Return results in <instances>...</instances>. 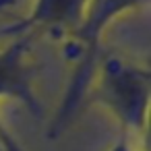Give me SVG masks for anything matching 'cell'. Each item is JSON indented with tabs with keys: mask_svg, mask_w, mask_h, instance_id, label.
<instances>
[{
	"mask_svg": "<svg viewBox=\"0 0 151 151\" xmlns=\"http://www.w3.org/2000/svg\"><path fill=\"white\" fill-rule=\"evenodd\" d=\"M143 4H147V0H91L83 23L70 37V48H75V50H70V58L77 60V68L64 89L58 112L50 124V137L60 134V130L68 124V120L81 106L83 97L87 95L97 60L101 56L99 48H101L104 31L120 15H124L128 11H137Z\"/></svg>",
	"mask_w": 151,
	"mask_h": 151,
	"instance_id": "obj_2",
	"label": "cell"
},
{
	"mask_svg": "<svg viewBox=\"0 0 151 151\" xmlns=\"http://www.w3.org/2000/svg\"><path fill=\"white\" fill-rule=\"evenodd\" d=\"M110 151H141V149H139V143L132 141L128 134L118 132V137H116L114 145L110 147Z\"/></svg>",
	"mask_w": 151,
	"mask_h": 151,
	"instance_id": "obj_5",
	"label": "cell"
},
{
	"mask_svg": "<svg viewBox=\"0 0 151 151\" xmlns=\"http://www.w3.org/2000/svg\"><path fill=\"white\" fill-rule=\"evenodd\" d=\"M15 4V0H0V11L2 9H9V6H13Z\"/></svg>",
	"mask_w": 151,
	"mask_h": 151,
	"instance_id": "obj_7",
	"label": "cell"
},
{
	"mask_svg": "<svg viewBox=\"0 0 151 151\" xmlns=\"http://www.w3.org/2000/svg\"><path fill=\"white\" fill-rule=\"evenodd\" d=\"M31 37L33 35H15L0 48V99H15L29 108L33 116H42V106L33 91L31 66L27 62Z\"/></svg>",
	"mask_w": 151,
	"mask_h": 151,
	"instance_id": "obj_4",
	"label": "cell"
},
{
	"mask_svg": "<svg viewBox=\"0 0 151 151\" xmlns=\"http://www.w3.org/2000/svg\"><path fill=\"white\" fill-rule=\"evenodd\" d=\"M91 0H35L25 19L15 21L0 29V37L33 35L35 31H48L56 37H73L83 23Z\"/></svg>",
	"mask_w": 151,
	"mask_h": 151,
	"instance_id": "obj_3",
	"label": "cell"
},
{
	"mask_svg": "<svg viewBox=\"0 0 151 151\" xmlns=\"http://www.w3.org/2000/svg\"><path fill=\"white\" fill-rule=\"evenodd\" d=\"M87 93L118 118L120 132L137 143L141 137H147L151 95L149 68L116 54L99 56Z\"/></svg>",
	"mask_w": 151,
	"mask_h": 151,
	"instance_id": "obj_1",
	"label": "cell"
},
{
	"mask_svg": "<svg viewBox=\"0 0 151 151\" xmlns=\"http://www.w3.org/2000/svg\"><path fill=\"white\" fill-rule=\"evenodd\" d=\"M0 151H21L17 147V143L6 134V130L2 128V124H0Z\"/></svg>",
	"mask_w": 151,
	"mask_h": 151,
	"instance_id": "obj_6",
	"label": "cell"
}]
</instances>
